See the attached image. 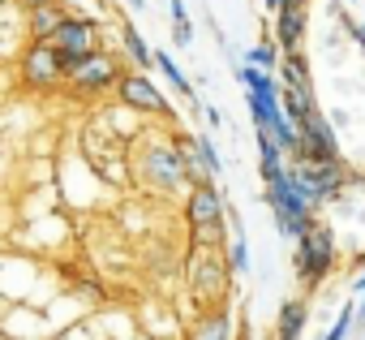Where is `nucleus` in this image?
I'll return each instance as SVG.
<instances>
[{"label": "nucleus", "instance_id": "obj_1", "mask_svg": "<svg viewBox=\"0 0 365 340\" xmlns=\"http://www.w3.org/2000/svg\"><path fill=\"white\" fill-rule=\"evenodd\" d=\"M185 220H190V229H194V250H202V246H220V233H224V220H228V199L220 194L215 181L190 186Z\"/></svg>", "mask_w": 365, "mask_h": 340}, {"label": "nucleus", "instance_id": "obj_2", "mask_svg": "<svg viewBox=\"0 0 365 340\" xmlns=\"http://www.w3.org/2000/svg\"><path fill=\"white\" fill-rule=\"evenodd\" d=\"M138 177H142L146 186L163 190V194H172V190H180V186H190V177H185V159H180V146H176V142H163V138L142 142V151H138Z\"/></svg>", "mask_w": 365, "mask_h": 340}, {"label": "nucleus", "instance_id": "obj_3", "mask_svg": "<svg viewBox=\"0 0 365 340\" xmlns=\"http://www.w3.org/2000/svg\"><path fill=\"white\" fill-rule=\"evenodd\" d=\"M267 207L275 211V229H279L288 241H297V237L314 224V207L301 199L292 173H279L275 181H267Z\"/></svg>", "mask_w": 365, "mask_h": 340}, {"label": "nucleus", "instance_id": "obj_4", "mask_svg": "<svg viewBox=\"0 0 365 340\" xmlns=\"http://www.w3.org/2000/svg\"><path fill=\"white\" fill-rule=\"evenodd\" d=\"M335 267V233L327 224H309L297 237V276L305 284H318Z\"/></svg>", "mask_w": 365, "mask_h": 340}, {"label": "nucleus", "instance_id": "obj_5", "mask_svg": "<svg viewBox=\"0 0 365 340\" xmlns=\"http://www.w3.org/2000/svg\"><path fill=\"white\" fill-rule=\"evenodd\" d=\"M288 173H292V181H297V190H301V199H305L309 207H322V203L344 186L339 159H327V164H297V168H288Z\"/></svg>", "mask_w": 365, "mask_h": 340}, {"label": "nucleus", "instance_id": "obj_6", "mask_svg": "<svg viewBox=\"0 0 365 340\" xmlns=\"http://www.w3.org/2000/svg\"><path fill=\"white\" fill-rule=\"evenodd\" d=\"M297 138H301V151L292 155L297 164H327V159H339V142H335V129L322 112H309L305 121H297Z\"/></svg>", "mask_w": 365, "mask_h": 340}, {"label": "nucleus", "instance_id": "obj_7", "mask_svg": "<svg viewBox=\"0 0 365 340\" xmlns=\"http://www.w3.org/2000/svg\"><path fill=\"white\" fill-rule=\"evenodd\" d=\"M65 78H69V86L73 91H82V95H99V91H108L112 82H120V69H116V61L108 56V52H86L82 61H73V65H65Z\"/></svg>", "mask_w": 365, "mask_h": 340}, {"label": "nucleus", "instance_id": "obj_8", "mask_svg": "<svg viewBox=\"0 0 365 340\" xmlns=\"http://www.w3.org/2000/svg\"><path fill=\"white\" fill-rule=\"evenodd\" d=\"M52 44H56V52H61V69H65V65L82 61L86 52H95V44H99V26H95V18H73V14H69V18L56 26Z\"/></svg>", "mask_w": 365, "mask_h": 340}, {"label": "nucleus", "instance_id": "obj_9", "mask_svg": "<svg viewBox=\"0 0 365 340\" xmlns=\"http://www.w3.org/2000/svg\"><path fill=\"white\" fill-rule=\"evenodd\" d=\"M61 78H65V69H61L56 44H52V39H35V44L26 48V56H22V82L35 86V91H48V86H56Z\"/></svg>", "mask_w": 365, "mask_h": 340}, {"label": "nucleus", "instance_id": "obj_10", "mask_svg": "<svg viewBox=\"0 0 365 340\" xmlns=\"http://www.w3.org/2000/svg\"><path fill=\"white\" fill-rule=\"evenodd\" d=\"M116 95H120V104H125V108H133V112H168V99L159 95V86H155L146 74H138V69L120 74Z\"/></svg>", "mask_w": 365, "mask_h": 340}, {"label": "nucleus", "instance_id": "obj_11", "mask_svg": "<svg viewBox=\"0 0 365 340\" xmlns=\"http://www.w3.org/2000/svg\"><path fill=\"white\" fill-rule=\"evenodd\" d=\"M228 271L232 267H224L215 254H198L194 259V271H190V284H194V297H220L224 289H228Z\"/></svg>", "mask_w": 365, "mask_h": 340}, {"label": "nucleus", "instance_id": "obj_12", "mask_svg": "<svg viewBox=\"0 0 365 340\" xmlns=\"http://www.w3.org/2000/svg\"><path fill=\"white\" fill-rule=\"evenodd\" d=\"M305 39V9L301 5H284L275 14V48L279 52H297Z\"/></svg>", "mask_w": 365, "mask_h": 340}, {"label": "nucleus", "instance_id": "obj_13", "mask_svg": "<svg viewBox=\"0 0 365 340\" xmlns=\"http://www.w3.org/2000/svg\"><path fill=\"white\" fill-rule=\"evenodd\" d=\"M190 340H232V310H228V306H211V310L194 323Z\"/></svg>", "mask_w": 365, "mask_h": 340}, {"label": "nucleus", "instance_id": "obj_14", "mask_svg": "<svg viewBox=\"0 0 365 340\" xmlns=\"http://www.w3.org/2000/svg\"><path fill=\"white\" fill-rule=\"evenodd\" d=\"M305 323H309V310H305V301L292 297V301H284L279 314H275V336H279V340H301Z\"/></svg>", "mask_w": 365, "mask_h": 340}, {"label": "nucleus", "instance_id": "obj_15", "mask_svg": "<svg viewBox=\"0 0 365 340\" xmlns=\"http://www.w3.org/2000/svg\"><path fill=\"white\" fill-rule=\"evenodd\" d=\"M65 18H69V14L61 9V0H52V5H39V9H31V35H35V39H52L56 26H61Z\"/></svg>", "mask_w": 365, "mask_h": 340}, {"label": "nucleus", "instance_id": "obj_16", "mask_svg": "<svg viewBox=\"0 0 365 340\" xmlns=\"http://www.w3.org/2000/svg\"><path fill=\"white\" fill-rule=\"evenodd\" d=\"M279 104H284V112H288V121H292V125H297V121H305L309 112H318L314 91H301V86H279Z\"/></svg>", "mask_w": 365, "mask_h": 340}, {"label": "nucleus", "instance_id": "obj_17", "mask_svg": "<svg viewBox=\"0 0 365 340\" xmlns=\"http://www.w3.org/2000/svg\"><path fill=\"white\" fill-rule=\"evenodd\" d=\"M176 146H180V159H185V177H190V186L215 181V177H211V168H207V159H202V151L194 146V138H176Z\"/></svg>", "mask_w": 365, "mask_h": 340}, {"label": "nucleus", "instance_id": "obj_18", "mask_svg": "<svg viewBox=\"0 0 365 340\" xmlns=\"http://www.w3.org/2000/svg\"><path fill=\"white\" fill-rule=\"evenodd\" d=\"M155 69L172 82V91H176L180 99H194V82L185 78V69H180V65L172 61V52H155Z\"/></svg>", "mask_w": 365, "mask_h": 340}, {"label": "nucleus", "instance_id": "obj_19", "mask_svg": "<svg viewBox=\"0 0 365 340\" xmlns=\"http://www.w3.org/2000/svg\"><path fill=\"white\" fill-rule=\"evenodd\" d=\"M258 138V164H262V181H275L279 173H288V164H284V151L267 138V134H254Z\"/></svg>", "mask_w": 365, "mask_h": 340}, {"label": "nucleus", "instance_id": "obj_20", "mask_svg": "<svg viewBox=\"0 0 365 340\" xmlns=\"http://www.w3.org/2000/svg\"><path fill=\"white\" fill-rule=\"evenodd\" d=\"M279 78H284V86H301V91H314V82H309V69H305V56H301V48L279 56Z\"/></svg>", "mask_w": 365, "mask_h": 340}, {"label": "nucleus", "instance_id": "obj_21", "mask_svg": "<svg viewBox=\"0 0 365 340\" xmlns=\"http://www.w3.org/2000/svg\"><path fill=\"white\" fill-rule=\"evenodd\" d=\"M228 220H232V229H237V233L228 237V267L245 276V267H250V241H245V229H241V220L232 216V207H228Z\"/></svg>", "mask_w": 365, "mask_h": 340}, {"label": "nucleus", "instance_id": "obj_22", "mask_svg": "<svg viewBox=\"0 0 365 340\" xmlns=\"http://www.w3.org/2000/svg\"><path fill=\"white\" fill-rule=\"evenodd\" d=\"M125 48H129V56H133V65H138V74L142 69H155V52L146 48V39L133 31V26H125Z\"/></svg>", "mask_w": 365, "mask_h": 340}, {"label": "nucleus", "instance_id": "obj_23", "mask_svg": "<svg viewBox=\"0 0 365 340\" xmlns=\"http://www.w3.org/2000/svg\"><path fill=\"white\" fill-rule=\"evenodd\" d=\"M168 9H172V22H176V44L180 48H190L194 44V22H190V14H185V0H168Z\"/></svg>", "mask_w": 365, "mask_h": 340}, {"label": "nucleus", "instance_id": "obj_24", "mask_svg": "<svg viewBox=\"0 0 365 340\" xmlns=\"http://www.w3.org/2000/svg\"><path fill=\"white\" fill-rule=\"evenodd\" d=\"M245 65H258V69H271V74H275V69H279V48L262 39V44H254V48L245 52Z\"/></svg>", "mask_w": 365, "mask_h": 340}, {"label": "nucleus", "instance_id": "obj_25", "mask_svg": "<svg viewBox=\"0 0 365 340\" xmlns=\"http://www.w3.org/2000/svg\"><path fill=\"white\" fill-rule=\"evenodd\" d=\"M194 146L202 151V159H207V168H211V177H220V173H224V159H220V151H215V142H211L207 134H198V138H194Z\"/></svg>", "mask_w": 365, "mask_h": 340}, {"label": "nucleus", "instance_id": "obj_26", "mask_svg": "<svg viewBox=\"0 0 365 340\" xmlns=\"http://www.w3.org/2000/svg\"><path fill=\"white\" fill-rule=\"evenodd\" d=\"M352 323H356V310H352V306H344V314L335 319V327H331V331H327L322 340H344V336L352 331Z\"/></svg>", "mask_w": 365, "mask_h": 340}, {"label": "nucleus", "instance_id": "obj_27", "mask_svg": "<svg viewBox=\"0 0 365 340\" xmlns=\"http://www.w3.org/2000/svg\"><path fill=\"white\" fill-rule=\"evenodd\" d=\"M344 26H348V35H352V39L365 48V26H361V22H348V18H344Z\"/></svg>", "mask_w": 365, "mask_h": 340}, {"label": "nucleus", "instance_id": "obj_28", "mask_svg": "<svg viewBox=\"0 0 365 340\" xmlns=\"http://www.w3.org/2000/svg\"><path fill=\"white\" fill-rule=\"evenodd\" d=\"M22 9H39V5H52V0H18Z\"/></svg>", "mask_w": 365, "mask_h": 340}, {"label": "nucleus", "instance_id": "obj_29", "mask_svg": "<svg viewBox=\"0 0 365 340\" xmlns=\"http://www.w3.org/2000/svg\"><path fill=\"white\" fill-rule=\"evenodd\" d=\"M356 293H365V271H361V276H356Z\"/></svg>", "mask_w": 365, "mask_h": 340}, {"label": "nucleus", "instance_id": "obj_30", "mask_svg": "<svg viewBox=\"0 0 365 340\" xmlns=\"http://www.w3.org/2000/svg\"><path fill=\"white\" fill-rule=\"evenodd\" d=\"M292 5H301V9H305V0H292Z\"/></svg>", "mask_w": 365, "mask_h": 340}]
</instances>
